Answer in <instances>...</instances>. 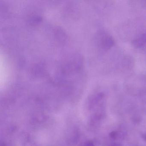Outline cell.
I'll use <instances>...</instances> for the list:
<instances>
[{
    "label": "cell",
    "mask_w": 146,
    "mask_h": 146,
    "mask_svg": "<svg viewBox=\"0 0 146 146\" xmlns=\"http://www.w3.org/2000/svg\"><path fill=\"white\" fill-rule=\"evenodd\" d=\"M136 48H141L146 44V33L142 34L138 38L135 39L132 42Z\"/></svg>",
    "instance_id": "2"
},
{
    "label": "cell",
    "mask_w": 146,
    "mask_h": 146,
    "mask_svg": "<svg viewBox=\"0 0 146 146\" xmlns=\"http://www.w3.org/2000/svg\"><path fill=\"white\" fill-rule=\"evenodd\" d=\"M82 146H94V144L90 142H87L84 143Z\"/></svg>",
    "instance_id": "3"
},
{
    "label": "cell",
    "mask_w": 146,
    "mask_h": 146,
    "mask_svg": "<svg viewBox=\"0 0 146 146\" xmlns=\"http://www.w3.org/2000/svg\"><path fill=\"white\" fill-rule=\"evenodd\" d=\"M102 38V44L103 48L108 49L111 48L113 44L114 41L111 36L106 35L103 36Z\"/></svg>",
    "instance_id": "1"
}]
</instances>
